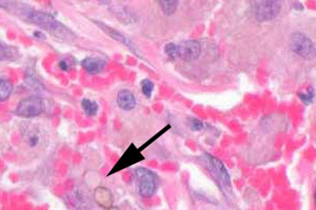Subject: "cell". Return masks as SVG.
<instances>
[{"label":"cell","mask_w":316,"mask_h":210,"mask_svg":"<svg viewBox=\"0 0 316 210\" xmlns=\"http://www.w3.org/2000/svg\"><path fill=\"white\" fill-rule=\"evenodd\" d=\"M0 7L27 22L40 27L41 29L50 32L53 36L61 40L73 41L75 39L73 32L70 31L62 23L57 21L52 15L46 12L34 10L26 4L16 2H2Z\"/></svg>","instance_id":"6da1fadb"},{"label":"cell","mask_w":316,"mask_h":210,"mask_svg":"<svg viewBox=\"0 0 316 210\" xmlns=\"http://www.w3.org/2000/svg\"><path fill=\"white\" fill-rule=\"evenodd\" d=\"M166 55L172 59L192 61L197 59L201 52L200 43L196 40H188L182 43H168L165 45Z\"/></svg>","instance_id":"7a4b0ae2"},{"label":"cell","mask_w":316,"mask_h":210,"mask_svg":"<svg viewBox=\"0 0 316 210\" xmlns=\"http://www.w3.org/2000/svg\"><path fill=\"white\" fill-rule=\"evenodd\" d=\"M201 159L207 169L212 172L215 179L220 184L221 189L224 192H227V194H232V183L230 179V174L228 172L223 163L220 160L216 159L215 156L210 154H205Z\"/></svg>","instance_id":"3957f363"},{"label":"cell","mask_w":316,"mask_h":210,"mask_svg":"<svg viewBox=\"0 0 316 210\" xmlns=\"http://www.w3.org/2000/svg\"><path fill=\"white\" fill-rule=\"evenodd\" d=\"M135 178L140 196L151 198L156 194L160 187V178L155 172L145 167H138L135 170Z\"/></svg>","instance_id":"277c9868"},{"label":"cell","mask_w":316,"mask_h":210,"mask_svg":"<svg viewBox=\"0 0 316 210\" xmlns=\"http://www.w3.org/2000/svg\"><path fill=\"white\" fill-rule=\"evenodd\" d=\"M291 49L307 60H313L315 58V45L311 39L305 36L302 33H294L290 38Z\"/></svg>","instance_id":"5b68a950"},{"label":"cell","mask_w":316,"mask_h":210,"mask_svg":"<svg viewBox=\"0 0 316 210\" xmlns=\"http://www.w3.org/2000/svg\"><path fill=\"white\" fill-rule=\"evenodd\" d=\"M43 101L38 96H30L20 101L15 110V114L22 118H34L42 114Z\"/></svg>","instance_id":"8992f818"},{"label":"cell","mask_w":316,"mask_h":210,"mask_svg":"<svg viewBox=\"0 0 316 210\" xmlns=\"http://www.w3.org/2000/svg\"><path fill=\"white\" fill-rule=\"evenodd\" d=\"M282 4L279 2H259L256 4L255 16L259 22L271 21L280 13Z\"/></svg>","instance_id":"52a82bcc"},{"label":"cell","mask_w":316,"mask_h":210,"mask_svg":"<svg viewBox=\"0 0 316 210\" xmlns=\"http://www.w3.org/2000/svg\"><path fill=\"white\" fill-rule=\"evenodd\" d=\"M145 160V156L142 154V151L138 149L134 144H131L128 149L122 154V156L119 159V161L116 163L114 168L110 171L109 176L112 173H115L117 171H120L125 168H128L140 161Z\"/></svg>","instance_id":"ba28073f"},{"label":"cell","mask_w":316,"mask_h":210,"mask_svg":"<svg viewBox=\"0 0 316 210\" xmlns=\"http://www.w3.org/2000/svg\"><path fill=\"white\" fill-rule=\"evenodd\" d=\"M69 201L70 204L73 205V207L79 210H89L91 208V201L80 188H74L69 194Z\"/></svg>","instance_id":"9c48e42d"},{"label":"cell","mask_w":316,"mask_h":210,"mask_svg":"<svg viewBox=\"0 0 316 210\" xmlns=\"http://www.w3.org/2000/svg\"><path fill=\"white\" fill-rule=\"evenodd\" d=\"M100 29H102V31H104L105 33H107L110 37H112L114 40H116V41H118V42H120V43H122V44H125L126 46H128L129 48H131L135 54H137L138 56H139V51H138V48L136 47V45H134V43L129 39V38H127L125 35H122L120 32H118V31H116V30H114V29H112V28H110L109 25H107V24H104V23H102V22H99V21H94Z\"/></svg>","instance_id":"30bf717a"},{"label":"cell","mask_w":316,"mask_h":210,"mask_svg":"<svg viewBox=\"0 0 316 210\" xmlns=\"http://www.w3.org/2000/svg\"><path fill=\"white\" fill-rule=\"evenodd\" d=\"M93 198H94L95 203L102 208L109 209L110 207H112L113 196H112L111 191L108 188H105L103 186H99V187L95 188Z\"/></svg>","instance_id":"8fae6325"},{"label":"cell","mask_w":316,"mask_h":210,"mask_svg":"<svg viewBox=\"0 0 316 210\" xmlns=\"http://www.w3.org/2000/svg\"><path fill=\"white\" fill-rule=\"evenodd\" d=\"M81 65L87 73L95 75L103 71L105 67V61L99 57H86L82 60Z\"/></svg>","instance_id":"7c38bea8"},{"label":"cell","mask_w":316,"mask_h":210,"mask_svg":"<svg viewBox=\"0 0 316 210\" xmlns=\"http://www.w3.org/2000/svg\"><path fill=\"white\" fill-rule=\"evenodd\" d=\"M24 140L27 145L31 148L37 147L41 142V133L37 127L26 126L25 130L22 132Z\"/></svg>","instance_id":"4fadbf2b"},{"label":"cell","mask_w":316,"mask_h":210,"mask_svg":"<svg viewBox=\"0 0 316 210\" xmlns=\"http://www.w3.org/2000/svg\"><path fill=\"white\" fill-rule=\"evenodd\" d=\"M118 107L124 111H132L136 107L135 96L127 90H122L117 95Z\"/></svg>","instance_id":"5bb4252c"},{"label":"cell","mask_w":316,"mask_h":210,"mask_svg":"<svg viewBox=\"0 0 316 210\" xmlns=\"http://www.w3.org/2000/svg\"><path fill=\"white\" fill-rule=\"evenodd\" d=\"M13 91V84L7 79H0V102L7 101Z\"/></svg>","instance_id":"9a60e30c"},{"label":"cell","mask_w":316,"mask_h":210,"mask_svg":"<svg viewBox=\"0 0 316 210\" xmlns=\"http://www.w3.org/2000/svg\"><path fill=\"white\" fill-rule=\"evenodd\" d=\"M81 107H82V110L84 111L85 115L90 116V117L95 116L98 113V110H99L98 104L95 101H92L90 99H83L81 101Z\"/></svg>","instance_id":"2e32d148"},{"label":"cell","mask_w":316,"mask_h":210,"mask_svg":"<svg viewBox=\"0 0 316 210\" xmlns=\"http://www.w3.org/2000/svg\"><path fill=\"white\" fill-rule=\"evenodd\" d=\"M116 16L117 18H119L121 21H124L126 23H132L136 21V18H134V15L132 13H130L126 8L122 9H117L116 10Z\"/></svg>","instance_id":"e0dca14e"},{"label":"cell","mask_w":316,"mask_h":210,"mask_svg":"<svg viewBox=\"0 0 316 210\" xmlns=\"http://www.w3.org/2000/svg\"><path fill=\"white\" fill-rule=\"evenodd\" d=\"M163 12L167 15L170 16L175 13V11L177 10L178 7V2H175V0H166V2H161L160 3Z\"/></svg>","instance_id":"ac0fdd59"},{"label":"cell","mask_w":316,"mask_h":210,"mask_svg":"<svg viewBox=\"0 0 316 210\" xmlns=\"http://www.w3.org/2000/svg\"><path fill=\"white\" fill-rule=\"evenodd\" d=\"M298 97L302 100V102L306 105H310L315 97V91L313 87H309L308 91L306 93H300L298 94Z\"/></svg>","instance_id":"d6986e66"},{"label":"cell","mask_w":316,"mask_h":210,"mask_svg":"<svg viewBox=\"0 0 316 210\" xmlns=\"http://www.w3.org/2000/svg\"><path fill=\"white\" fill-rule=\"evenodd\" d=\"M153 91H154V83L151 80L145 79L142 81V92L148 99L151 98Z\"/></svg>","instance_id":"ffe728a7"},{"label":"cell","mask_w":316,"mask_h":210,"mask_svg":"<svg viewBox=\"0 0 316 210\" xmlns=\"http://www.w3.org/2000/svg\"><path fill=\"white\" fill-rule=\"evenodd\" d=\"M13 57V50L4 43H0V61L7 60Z\"/></svg>","instance_id":"44dd1931"},{"label":"cell","mask_w":316,"mask_h":210,"mask_svg":"<svg viewBox=\"0 0 316 210\" xmlns=\"http://www.w3.org/2000/svg\"><path fill=\"white\" fill-rule=\"evenodd\" d=\"M190 127L192 130L194 132H199L204 128V123L201 121L197 120V119H192L190 122Z\"/></svg>","instance_id":"7402d4cb"},{"label":"cell","mask_w":316,"mask_h":210,"mask_svg":"<svg viewBox=\"0 0 316 210\" xmlns=\"http://www.w3.org/2000/svg\"><path fill=\"white\" fill-rule=\"evenodd\" d=\"M25 80H26V82L28 83V85H29V86H31L32 89H34V90H37L38 87H40V86H41V85H40V83H39L36 79H35L34 77L28 76Z\"/></svg>","instance_id":"603a6c76"},{"label":"cell","mask_w":316,"mask_h":210,"mask_svg":"<svg viewBox=\"0 0 316 210\" xmlns=\"http://www.w3.org/2000/svg\"><path fill=\"white\" fill-rule=\"evenodd\" d=\"M170 127H171L170 125H167V126H166V127H165V128H164V129L162 130V132H161V133H158V134H157V135H156V136H155L154 138H152L151 140H149V141H148V142H147V143H146L145 145H143V146H142V148H140V151H142V149L146 148L147 146H149V145H150V144H151L152 142H154L156 139H158V138H160V137H162V136H163V134H165V133H166V132H167L168 129H170Z\"/></svg>","instance_id":"cb8c5ba5"},{"label":"cell","mask_w":316,"mask_h":210,"mask_svg":"<svg viewBox=\"0 0 316 210\" xmlns=\"http://www.w3.org/2000/svg\"><path fill=\"white\" fill-rule=\"evenodd\" d=\"M59 67L62 69V71H69L70 69V67H71V65H70V63H69V61L67 60H61L60 62H59Z\"/></svg>","instance_id":"d4e9b609"},{"label":"cell","mask_w":316,"mask_h":210,"mask_svg":"<svg viewBox=\"0 0 316 210\" xmlns=\"http://www.w3.org/2000/svg\"><path fill=\"white\" fill-rule=\"evenodd\" d=\"M108 210H120V209L117 207H110Z\"/></svg>","instance_id":"484cf974"}]
</instances>
